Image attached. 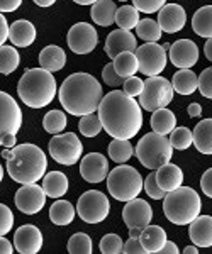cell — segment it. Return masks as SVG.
Masks as SVG:
<instances>
[{
  "instance_id": "obj_12",
  "label": "cell",
  "mask_w": 212,
  "mask_h": 254,
  "mask_svg": "<svg viewBox=\"0 0 212 254\" xmlns=\"http://www.w3.org/2000/svg\"><path fill=\"white\" fill-rule=\"evenodd\" d=\"M134 53L138 56L140 71L146 76H158L168 61L166 49L158 43H144L142 46H138Z\"/></svg>"
},
{
  "instance_id": "obj_53",
  "label": "cell",
  "mask_w": 212,
  "mask_h": 254,
  "mask_svg": "<svg viewBox=\"0 0 212 254\" xmlns=\"http://www.w3.org/2000/svg\"><path fill=\"white\" fill-rule=\"evenodd\" d=\"M14 243H10L9 239H5L3 236H0V254H12L14 253Z\"/></svg>"
},
{
  "instance_id": "obj_6",
  "label": "cell",
  "mask_w": 212,
  "mask_h": 254,
  "mask_svg": "<svg viewBox=\"0 0 212 254\" xmlns=\"http://www.w3.org/2000/svg\"><path fill=\"white\" fill-rule=\"evenodd\" d=\"M134 153L144 168L158 170L160 166L172 161L173 146L166 136H161L158 132H149L140 139L138 146L134 147Z\"/></svg>"
},
{
  "instance_id": "obj_3",
  "label": "cell",
  "mask_w": 212,
  "mask_h": 254,
  "mask_svg": "<svg viewBox=\"0 0 212 254\" xmlns=\"http://www.w3.org/2000/svg\"><path fill=\"white\" fill-rule=\"evenodd\" d=\"M2 158L7 159V173H9V176L20 185L38 183L46 175V154L36 144L27 142V144L5 147L2 151Z\"/></svg>"
},
{
  "instance_id": "obj_41",
  "label": "cell",
  "mask_w": 212,
  "mask_h": 254,
  "mask_svg": "<svg viewBox=\"0 0 212 254\" xmlns=\"http://www.w3.org/2000/svg\"><path fill=\"white\" fill-rule=\"evenodd\" d=\"M170 142H172L173 149L185 151L194 144V134L187 127H175L170 132Z\"/></svg>"
},
{
  "instance_id": "obj_10",
  "label": "cell",
  "mask_w": 212,
  "mask_h": 254,
  "mask_svg": "<svg viewBox=\"0 0 212 254\" xmlns=\"http://www.w3.org/2000/svg\"><path fill=\"white\" fill-rule=\"evenodd\" d=\"M50 156L55 159L58 165L71 166L76 165L83 153V146L75 132H63V134H55L50 139Z\"/></svg>"
},
{
  "instance_id": "obj_25",
  "label": "cell",
  "mask_w": 212,
  "mask_h": 254,
  "mask_svg": "<svg viewBox=\"0 0 212 254\" xmlns=\"http://www.w3.org/2000/svg\"><path fill=\"white\" fill-rule=\"evenodd\" d=\"M39 64L41 68L48 69V71H60L67 64V53L63 51V48L50 44V46L43 48L39 53Z\"/></svg>"
},
{
  "instance_id": "obj_8",
  "label": "cell",
  "mask_w": 212,
  "mask_h": 254,
  "mask_svg": "<svg viewBox=\"0 0 212 254\" xmlns=\"http://www.w3.org/2000/svg\"><path fill=\"white\" fill-rule=\"evenodd\" d=\"M22 127V109L9 93L0 90V146L14 147Z\"/></svg>"
},
{
  "instance_id": "obj_39",
  "label": "cell",
  "mask_w": 212,
  "mask_h": 254,
  "mask_svg": "<svg viewBox=\"0 0 212 254\" xmlns=\"http://www.w3.org/2000/svg\"><path fill=\"white\" fill-rule=\"evenodd\" d=\"M78 129L85 137H95L100 134V130L104 129L100 122L99 114H87V116H81L78 122Z\"/></svg>"
},
{
  "instance_id": "obj_59",
  "label": "cell",
  "mask_w": 212,
  "mask_h": 254,
  "mask_svg": "<svg viewBox=\"0 0 212 254\" xmlns=\"http://www.w3.org/2000/svg\"><path fill=\"white\" fill-rule=\"evenodd\" d=\"M183 253H185V254H197L199 253V248H197V246H187V248L185 249H183Z\"/></svg>"
},
{
  "instance_id": "obj_11",
  "label": "cell",
  "mask_w": 212,
  "mask_h": 254,
  "mask_svg": "<svg viewBox=\"0 0 212 254\" xmlns=\"http://www.w3.org/2000/svg\"><path fill=\"white\" fill-rule=\"evenodd\" d=\"M111 212V202L107 195L99 190H88L81 193L76 203V214L87 224H100Z\"/></svg>"
},
{
  "instance_id": "obj_47",
  "label": "cell",
  "mask_w": 212,
  "mask_h": 254,
  "mask_svg": "<svg viewBox=\"0 0 212 254\" xmlns=\"http://www.w3.org/2000/svg\"><path fill=\"white\" fill-rule=\"evenodd\" d=\"M199 92L202 97L212 98V66L206 68L199 75Z\"/></svg>"
},
{
  "instance_id": "obj_58",
  "label": "cell",
  "mask_w": 212,
  "mask_h": 254,
  "mask_svg": "<svg viewBox=\"0 0 212 254\" xmlns=\"http://www.w3.org/2000/svg\"><path fill=\"white\" fill-rule=\"evenodd\" d=\"M141 232H142V229H140V227H133V229H129V237H134V239H140V237H141Z\"/></svg>"
},
{
  "instance_id": "obj_45",
  "label": "cell",
  "mask_w": 212,
  "mask_h": 254,
  "mask_svg": "<svg viewBox=\"0 0 212 254\" xmlns=\"http://www.w3.org/2000/svg\"><path fill=\"white\" fill-rule=\"evenodd\" d=\"M133 3L142 14H154V12H160L163 9L166 0H133Z\"/></svg>"
},
{
  "instance_id": "obj_17",
  "label": "cell",
  "mask_w": 212,
  "mask_h": 254,
  "mask_svg": "<svg viewBox=\"0 0 212 254\" xmlns=\"http://www.w3.org/2000/svg\"><path fill=\"white\" fill-rule=\"evenodd\" d=\"M80 175L88 183H102L109 176V161L100 153H88L80 163Z\"/></svg>"
},
{
  "instance_id": "obj_35",
  "label": "cell",
  "mask_w": 212,
  "mask_h": 254,
  "mask_svg": "<svg viewBox=\"0 0 212 254\" xmlns=\"http://www.w3.org/2000/svg\"><path fill=\"white\" fill-rule=\"evenodd\" d=\"M136 34L138 38L142 39L144 43H158L161 39V27L158 24V20L153 19H141L136 26Z\"/></svg>"
},
{
  "instance_id": "obj_56",
  "label": "cell",
  "mask_w": 212,
  "mask_h": 254,
  "mask_svg": "<svg viewBox=\"0 0 212 254\" xmlns=\"http://www.w3.org/2000/svg\"><path fill=\"white\" fill-rule=\"evenodd\" d=\"M204 55H206V58L212 63V38L207 39L206 44H204Z\"/></svg>"
},
{
  "instance_id": "obj_51",
  "label": "cell",
  "mask_w": 212,
  "mask_h": 254,
  "mask_svg": "<svg viewBox=\"0 0 212 254\" xmlns=\"http://www.w3.org/2000/svg\"><path fill=\"white\" fill-rule=\"evenodd\" d=\"M22 5V0H0V12H15Z\"/></svg>"
},
{
  "instance_id": "obj_61",
  "label": "cell",
  "mask_w": 212,
  "mask_h": 254,
  "mask_svg": "<svg viewBox=\"0 0 212 254\" xmlns=\"http://www.w3.org/2000/svg\"><path fill=\"white\" fill-rule=\"evenodd\" d=\"M2 180H3V168L0 165V183H2Z\"/></svg>"
},
{
  "instance_id": "obj_18",
  "label": "cell",
  "mask_w": 212,
  "mask_h": 254,
  "mask_svg": "<svg viewBox=\"0 0 212 254\" xmlns=\"http://www.w3.org/2000/svg\"><path fill=\"white\" fill-rule=\"evenodd\" d=\"M14 248L20 254H36L43 248V234L36 225H20L14 234Z\"/></svg>"
},
{
  "instance_id": "obj_62",
  "label": "cell",
  "mask_w": 212,
  "mask_h": 254,
  "mask_svg": "<svg viewBox=\"0 0 212 254\" xmlns=\"http://www.w3.org/2000/svg\"><path fill=\"white\" fill-rule=\"evenodd\" d=\"M119 2H128V0H119Z\"/></svg>"
},
{
  "instance_id": "obj_19",
  "label": "cell",
  "mask_w": 212,
  "mask_h": 254,
  "mask_svg": "<svg viewBox=\"0 0 212 254\" xmlns=\"http://www.w3.org/2000/svg\"><path fill=\"white\" fill-rule=\"evenodd\" d=\"M158 24L166 34L180 32L187 24L185 9L178 3H165L163 9L158 12Z\"/></svg>"
},
{
  "instance_id": "obj_30",
  "label": "cell",
  "mask_w": 212,
  "mask_h": 254,
  "mask_svg": "<svg viewBox=\"0 0 212 254\" xmlns=\"http://www.w3.org/2000/svg\"><path fill=\"white\" fill-rule=\"evenodd\" d=\"M76 215V208L68 200H56L50 208V220L55 225H70Z\"/></svg>"
},
{
  "instance_id": "obj_50",
  "label": "cell",
  "mask_w": 212,
  "mask_h": 254,
  "mask_svg": "<svg viewBox=\"0 0 212 254\" xmlns=\"http://www.w3.org/2000/svg\"><path fill=\"white\" fill-rule=\"evenodd\" d=\"M124 253L126 254H142V253H144V248H142L140 239L129 237L128 243H124Z\"/></svg>"
},
{
  "instance_id": "obj_38",
  "label": "cell",
  "mask_w": 212,
  "mask_h": 254,
  "mask_svg": "<svg viewBox=\"0 0 212 254\" xmlns=\"http://www.w3.org/2000/svg\"><path fill=\"white\" fill-rule=\"evenodd\" d=\"M68 121L67 116H65L63 110H50V112L44 116L43 119V127L48 134H61L67 127Z\"/></svg>"
},
{
  "instance_id": "obj_40",
  "label": "cell",
  "mask_w": 212,
  "mask_h": 254,
  "mask_svg": "<svg viewBox=\"0 0 212 254\" xmlns=\"http://www.w3.org/2000/svg\"><path fill=\"white\" fill-rule=\"evenodd\" d=\"M68 253L70 254H90L92 253V239L85 232H76L68 239Z\"/></svg>"
},
{
  "instance_id": "obj_31",
  "label": "cell",
  "mask_w": 212,
  "mask_h": 254,
  "mask_svg": "<svg viewBox=\"0 0 212 254\" xmlns=\"http://www.w3.org/2000/svg\"><path fill=\"white\" fill-rule=\"evenodd\" d=\"M151 127L153 132H158L161 136H168L170 132L177 127V117L170 109H158L151 116Z\"/></svg>"
},
{
  "instance_id": "obj_14",
  "label": "cell",
  "mask_w": 212,
  "mask_h": 254,
  "mask_svg": "<svg viewBox=\"0 0 212 254\" xmlns=\"http://www.w3.org/2000/svg\"><path fill=\"white\" fill-rule=\"evenodd\" d=\"M46 191L43 187H38V183H29V185H20L15 191V207L22 214L34 215L44 208L46 203Z\"/></svg>"
},
{
  "instance_id": "obj_4",
  "label": "cell",
  "mask_w": 212,
  "mask_h": 254,
  "mask_svg": "<svg viewBox=\"0 0 212 254\" xmlns=\"http://www.w3.org/2000/svg\"><path fill=\"white\" fill-rule=\"evenodd\" d=\"M58 87L51 71L44 68L26 69L17 83V95L31 109L48 107L56 97Z\"/></svg>"
},
{
  "instance_id": "obj_1",
  "label": "cell",
  "mask_w": 212,
  "mask_h": 254,
  "mask_svg": "<svg viewBox=\"0 0 212 254\" xmlns=\"http://www.w3.org/2000/svg\"><path fill=\"white\" fill-rule=\"evenodd\" d=\"M97 112L104 130L112 139H133L141 130L142 107L119 88L104 95Z\"/></svg>"
},
{
  "instance_id": "obj_60",
  "label": "cell",
  "mask_w": 212,
  "mask_h": 254,
  "mask_svg": "<svg viewBox=\"0 0 212 254\" xmlns=\"http://www.w3.org/2000/svg\"><path fill=\"white\" fill-rule=\"evenodd\" d=\"M73 2L78 3V5H93L97 0H73Z\"/></svg>"
},
{
  "instance_id": "obj_34",
  "label": "cell",
  "mask_w": 212,
  "mask_h": 254,
  "mask_svg": "<svg viewBox=\"0 0 212 254\" xmlns=\"http://www.w3.org/2000/svg\"><path fill=\"white\" fill-rule=\"evenodd\" d=\"M134 154V147L131 144V139H112L109 144V156L114 163L124 165L128 163Z\"/></svg>"
},
{
  "instance_id": "obj_52",
  "label": "cell",
  "mask_w": 212,
  "mask_h": 254,
  "mask_svg": "<svg viewBox=\"0 0 212 254\" xmlns=\"http://www.w3.org/2000/svg\"><path fill=\"white\" fill-rule=\"evenodd\" d=\"M9 29H10V26L7 24V19L3 17V14L0 12V46H3L5 41L9 39Z\"/></svg>"
},
{
  "instance_id": "obj_44",
  "label": "cell",
  "mask_w": 212,
  "mask_h": 254,
  "mask_svg": "<svg viewBox=\"0 0 212 254\" xmlns=\"http://www.w3.org/2000/svg\"><path fill=\"white\" fill-rule=\"evenodd\" d=\"M102 80H104L105 85H109V87L112 88H119L124 85V80L121 75H117L116 68H114V63H107L102 69Z\"/></svg>"
},
{
  "instance_id": "obj_46",
  "label": "cell",
  "mask_w": 212,
  "mask_h": 254,
  "mask_svg": "<svg viewBox=\"0 0 212 254\" xmlns=\"http://www.w3.org/2000/svg\"><path fill=\"white\" fill-rule=\"evenodd\" d=\"M14 227V214L7 205L0 203V236L9 234Z\"/></svg>"
},
{
  "instance_id": "obj_20",
  "label": "cell",
  "mask_w": 212,
  "mask_h": 254,
  "mask_svg": "<svg viewBox=\"0 0 212 254\" xmlns=\"http://www.w3.org/2000/svg\"><path fill=\"white\" fill-rule=\"evenodd\" d=\"M136 49H138V41H136V36H134L131 31L116 29L107 36V39H105V55L112 60L116 58L119 53H124V51L134 53Z\"/></svg>"
},
{
  "instance_id": "obj_43",
  "label": "cell",
  "mask_w": 212,
  "mask_h": 254,
  "mask_svg": "<svg viewBox=\"0 0 212 254\" xmlns=\"http://www.w3.org/2000/svg\"><path fill=\"white\" fill-rule=\"evenodd\" d=\"M142 188H144V191L148 193L149 198H153V200H163L166 195V191L158 185L156 173H149L148 176H146L144 183H142Z\"/></svg>"
},
{
  "instance_id": "obj_7",
  "label": "cell",
  "mask_w": 212,
  "mask_h": 254,
  "mask_svg": "<svg viewBox=\"0 0 212 254\" xmlns=\"http://www.w3.org/2000/svg\"><path fill=\"white\" fill-rule=\"evenodd\" d=\"M142 176L136 168L129 165H119L107 176V190L114 198L119 202H129V200L140 196L142 191Z\"/></svg>"
},
{
  "instance_id": "obj_16",
  "label": "cell",
  "mask_w": 212,
  "mask_h": 254,
  "mask_svg": "<svg viewBox=\"0 0 212 254\" xmlns=\"http://www.w3.org/2000/svg\"><path fill=\"white\" fill-rule=\"evenodd\" d=\"M168 58L173 66L185 69L192 68L199 61V46L190 39H178L170 46Z\"/></svg>"
},
{
  "instance_id": "obj_27",
  "label": "cell",
  "mask_w": 212,
  "mask_h": 254,
  "mask_svg": "<svg viewBox=\"0 0 212 254\" xmlns=\"http://www.w3.org/2000/svg\"><path fill=\"white\" fill-rule=\"evenodd\" d=\"M68 178L61 171H50L43 176V188L50 198H60L68 191Z\"/></svg>"
},
{
  "instance_id": "obj_5",
  "label": "cell",
  "mask_w": 212,
  "mask_h": 254,
  "mask_svg": "<svg viewBox=\"0 0 212 254\" xmlns=\"http://www.w3.org/2000/svg\"><path fill=\"white\" fill-rule=\"evenodd\" d=\"M202 200L197 191L190 187H180L168 191L163 198L165 217L175 225H190L192 220L201 215Z\"/></svg>"
},
{
  "instance_id": "obj_55",
  "label": "cell",
  "mask_w": 212,
  "mask_h": 254,
  "mask_svg": "<svg viewBox=\"0 0 212 254\" xmlns=\"http://www.w3.org/2000/svg\"><path fill=\"white\" fill-rule=\"evenodd\" d=\"M187 112H189V117H192V119H195V117H201L202 116V107H201V104H190L189 105V109H187Z\"/></svg>"
},
{
  "instance_id": "obj_37",
  "label": "cell",
  "mask_w": 212,
  "mask_h": 254,
  "mask_svg": "<svg viewBox=\"0 0 212 254\" xmlns=\"http://www.w3.org/2000/svg\"><path fill=\"white\" fill-rule=\"evenodd\" d=\"M20 64V56L14 46H0V73L10 75Z\"/></svg>"
},
{
  "instance_id": "obj_9",
  "label": "cell",
  "mask_w": 212,
  "mask_h": 254,
  "mask_svg": "<svg viewBox=\"0 0 212 254\" xmlns=\"http://www.w3.org/2000/svg\"><path fill=\"white\" fill-rule=\"evenodd\" d=\"M173 85L163 76H148L144 80V88L140 95V105L146 112H154L158 109L168 107V104L173 100Z\"/></svg>"
},
{
  "instance_id": "obj_42",
  "label": "cell",
  "mask_w": 212,
  "mask_h": 254,
  "mask_svg": "<svg viewBox=\"0 0 212 254\" xmlns=\"http://www.w3.org/2000/svg\"><path fill=\"white\" fill-rule=\"evenodd\" d=\"M100 253L104 254H121L124 253V241L119 234H105L100 239Z\"/></svg>"
},
{
  "instance_id": "obj_49",
  "label": "cell",
  "mask_w": 212,
  "mask_h": 254,
  "mask_svg": "<svg viewBox=\"0 0 212 254\" xmlns=\"http://www.w3.org/2000/svg\"><path fill=\"white\" fill-rule=\"evenodd\" d=\"M201 190L204 191V195L212 198V168L204 171V175L201 178Z\"/></svg>"
},
{
  "instance_id": "obj_29",
  "label": "cell",
  "mask_w": 212,
  "mask_h": 254,
  "mask_svg": "<svg viewBox=\"0 0 212 254\" xmlns=\"http://www.w3.org/2000/svg\"><path fill=\"white\" fill-rule=\"evenodd\" d=\"M116 3L112 0H97L92 5V20L97 26L109 27L116 22Z\"/></svg>"
},
{
  "instance_id": "obj_23",
  "label": "cell",
  "mask_w": 212,
  "mask_h": 254,
  "mask_svg": "<svg viewBox=\"0 0 212 254\" xmlns=\"http://www.w3.org/2000/svg\"><path fill=\"white\" fill-rule=\"evenodd\" d=\"M156 182L168 193L183 185V171L173 163H166L156 170Z\"/></svg>"
},
{
  "instance_id": "obj_22",
  "label": "cell",
  "mask_w": 212,
  "mask_h": 254,
  "mask_svg": "<svg viewBox=\"0 0 212 254\" xmlns=\"http://www.w3.org/2000/svg\"><path fill=\"white\" fill-rule=\"evenodd\" d=\"M36 27L34 24L26 19L15 20L10 24L9 29V41L15 48H29L36 41Z\"/></svg>"
},
{
  "instance_id": "obj_32",
  "label": "cell",
  "mask_w": 212,
  "mask_h": 254,
  "mask_svg": "<svg viewBox=\"0 0 212 254\" xmlns=\"http://www.w3.org/2000/svg\"><path fill=\"white\" fill-rule=\"evenodd\" d=\"M114 68H116L117 75H121L122 78H129L134 76L140 71V63H138V56L133 51H124L119 53L116 58L112 60Z\"/></svg>"
},
{
  "instance_id": "obj_24",
  "label": "cell",
  "mask_w": 212,
  "mask_h": 254,
  "mask_svg": "<svg viewBox=\"0 0 212 254\" xmlns=\"http://www.w3.org/2000/svg\"><path fill=\"white\" fill-rule=\"evenodd\" d=\"M142 248H144V253L148 254H154V253H160L161 248L165 246V243L168 241L166 237V232L165 229L160 227V225H146L141 232V237H140Z\"/></svg>"
},
{
  "instance_id": "obj_21",
  "label": "cell",
  "mask_w": 212,
  "mask_h": 254,
  "mask_svg": "<svg viewBox=\"0 0 212 254\" xmlns=\"http://www.w3.org/2000/svg\"><path fill=\"white\" fill-rule=\"evenodd\" d=\"M189 236L197 248H212V217L199 215L190 222Z\"/></svg>"
},
{
  "instance_id": "obj_2",
  "label": "cell",
  "mask_w": 212,
  "mask_h": 254,
  "mask_svg": "<svg viewBox=\"0 0 212 254\" xmlns=\"http://www.w3.org/2000/svg\"><path fill=\"white\" fill-rule=\"evenodd\" d=\"M58 98L65 112L71 116H87L99 110L102 102V85L88 73H73L58 90Z\"/></svg>"
},
{
  "instance_id": "obj_57",
  "label": "cell",
  "mask_w": 212,
  "mask_h": 254,
  "mask_svg": "<svg viewBox=\"0 0 212 254\" xmlns=\"http://www.w3.org/2000/svg\"><path fill=\"white\" fill-rule=\"evenodd\" d=\"M32 2H34L36 5L43 7V9H46V7L55 5V2H56V0H32Z\"/></svg>"
},
{
  "instance_id": "obj_48",
  "label": "cell",
  "mask_w": 212,
  "mask_h": 254,
  "mask_svg": "<svg viewBox=\"0 0 212 254\" xmlns=\"http://www.w3.org/2000/svg\"><path fill=\"white\" fill-rule=\"evenodd\" d=\"M124 92L128 93L129 97H140L142 93V88H144V81L138 76H129V78L124 80V85H122Z\"/></svg>"
},
{
  "instance_id": "obj_28",
  "label": "cell",
  "mask_w": 212,
  "mask_h": 254,
  "mask_svg": "<svg viewBox=\"0 0 212 254\" xmlns=\"http://www.w3.org/2000/svg\"><path fill=\"white\" fill-rule=\"evenodd\" d=\"M194 146L199 153L212 154V119H204L192 130Z\"/></svg>"
},
{
  "instance_id": "obj_54",
  "label": "cell",
  "mask_w": 212,
  "mask_h": 254,
  "mask_svg": "<svg viewBox=\"0 0 212 254\" xmlns=\"http://www.w3.org/2000/svg\"><path fill=\"white\" fill-rule=\"evenodd\" d=\"M178 253H180V249H178V246L173 241H166L160 251V254H178Z\"/></svg>"
},
{
  "instance_id": "obj_13",
  "label": "cell",
  "mask_w": 212,
  "mask_h": 254,
  "mask_svg": "<svg viewBox=\"0 0 212 254\" xmlns=\"http://www.w3.org/2000/svg\"><path fill=\"white\" fill-rule=\"evenodd\" d=\"M67 41L75 55H90L99 44V34L88 22H76L68 31Z\"/></svg>"
},
{
  "instance_id": "obj_36",
  "label": "cell",
  "mask_w": 212,
  "mask_h": 254,
  "mask_svg": "<svg viewBox=\"0 0 212 254\" xmlns=\"http://www.w3.org/2000/svg\"><path fill=\"white\" fill-rule=\"evenodd\" d=\"M140 20V10L134 5H122L116 10V24L119 29H136Z\"/></svg>"
},
{
  "instance_id": "obj_15",
  "label": "cell",
  "mask_w": 212,
  "mask_h": 254,
  "mask_svg": "<svg viewBox=\"0 0 212 254\" xmlns=\"http://www.w3.org/2000/svg\"><path fill=\"white\" fill-rule=\"evenodd\" d=\"M122 219H124V224L128 225V229L133 227L144 229L146 225L151 224L153 208L146 200L136 196V198L126 202L124 208H122Z\"/></svg>"
},
{
  "instance_id": "obj_33",
  "label": "cell",
  "mask_w": 212,
  "mask_h": 254,
  "mask_svg": "<svg viewBox=\"0 0 212 254\" xmlns=\"http://www.w3.org/2000/svg\"><path fill=\"white\" fill-rule=\"evenodd\" d=\"M194 32L201 38H212V5L201 7L192 17Z\"/></svg>"
},
{
  "instance_id": "obj_26",
  "label": "cell",
  "mask_w": 212,
  "mask_h": 254,
  "mask_svg": "<svg viewBox=\"0 0 212 254\" xmlns=\"http://www.w3.org/2000/svg\"><path fill=\"white\" fill-rule=\"evenodd\" d=\"M173 90L180 95H192L199 90V76L190 68L178 69L172 78Z\"/></svg>"
}]
</instances>
